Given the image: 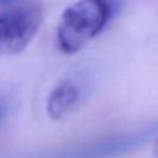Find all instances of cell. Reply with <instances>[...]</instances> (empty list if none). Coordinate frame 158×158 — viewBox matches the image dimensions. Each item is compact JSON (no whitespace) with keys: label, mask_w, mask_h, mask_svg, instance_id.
Segmentation results:
<instances>
[{"label":"cell","mask_w":158,"mask_h":158,"mask_svg":"<svg viewBox=\"0 0 158 158\" xmlns=\"http://www.w3.org/2000/svg\"><path fill=\"white\" fill-rule=\"evenodd\" d=\"M157 133L158 121H154L133 131L104 136L80 143L68 148L58 158H121L141 148Z\"/></svg>","instance_id":"2"},{"label":"cell","mask_w":158,"mask_h":158,"mask_svg":"<svg viewBox=\"0 0 158 158\" xmlns=\"http://www.w3.org/2000/svg\"><path fill=\"white\" fill-rule=\"evenodd\" d=\"M117 0H78L62 14L57 27L58 48L73 54L99 36L117 12Z\"/></svg>","instance_id":"1"},{"label":"cell","mask_w":158,"mask_h":158,"mask_svg":"<svg viewBox=\"0 0 158 158\" xmlns=\"http://www.w3.org/2000/svg\"><path fill=\"white\" fill-rule=\"evenodd\" d=\"M42 17V9L37 4L0 11V56H15L22 52L36 36Z\"/></svg>","instance_id":"3"},{"label":"cell","mask_w":158,"mask_h":158,"mask_svg":"<svg viewBox=\"0 0 158 158\" xmlns=\"http://www.w3.org/2000/svg\"><path fill=\"white\" fill-rule=\"evenodd\" d=\"M6 107H7L6 102L0 99V121H1V118L4 117V115H5V112H6Z\"/></svg>","instance_id":"5"},{"label":"cell","mask_w":158,"mask_h":158,"mask_svg":"<svg viewBox=\"0 0 158 158\" xmlns=\"http://www.w3.org/2000/svg\"><path fill=\"white\" fill-rule=\"evenodd\" d=\"M154 153H156V156H157V158H158V139H157V143H156V146H154Z\"/></svg>","instance_id":"7"},{"label":"cell","mask_w":158,"mask_h":158,"mask_svg":"<svg viewBox=\"0 0 158 158\" xmlns=\"http://www.w3.org/2000/svg\"><path fill=\"white\" fill-rule=\"evenodd\" d=\"M19 1L20 0H0V6H11Z\"/></svg>","instance_id":"6"},{"label":"cell","mask_w":158,"mask_h":158,"mask_svg":"<svg viewBox=\"0 0 158 158\" xmlns=\"http://www.w3.org/2000/svg\"><path fill=\"white\" fill-rule=\"evenodd\" d=\"M91 88L89 72H78L58 81L47 99V114L52 120H62L72 114L88 96Z\"/></svg>","instance_id":"4"}]
</instances>
